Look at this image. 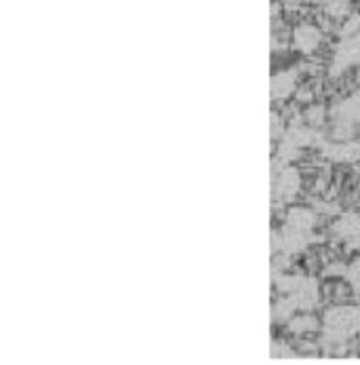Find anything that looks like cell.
<instances>
[{
	"label": "cell",
	"instance_id": "obj_1",
	"mask_svg": "<svg viewBox=\"0 0 360 365\" xmlns=\"http://www.w3.org/2000/svg\"><path fill=\"white\" fill-rule=\"evenodd\" d=\"M320 329H322V342L324 344H333V346L346 344L354 334H360L359 309H352V307L329 309L322 317Z\"/></svg>",
	"mask_w": 360,
	"mask_h": 365
},
{
	"label": "cell",
	"instance_id": "obj_2",
	"mask_svg": "<svg viewBox=\"0 0 360 365\" xmlns=\"http://www.w3.org/2000/svg\"><path fill=\"white\" fill-rule=\"evenodd\" d=\"M320 155L327 157L333 163H342V165H350V163H359L360 160V140H324L320 138L318 142Z\"/></svg>",
	"mask_w": 360,
	"mask_h": 365
},
{
	"label": "cell",
	"instance_id": "obj_3",
	"mask_svg": "<svg viewBox=\"0 0 360 365\" xmlns=\"http://www.w3.org/2000/svg\"><path fill=\"white\" fill-rule=\"evenodd\" d=\"M302 190V173L295 167L282 165V169L274 173V199L276 201H293Z\"/></svg>",
	"mask_w": 360,
	"mask_h": 365
},
{
	"label": "cell",
	"instance_id": "obj_4",
	"mask_svg": "<svg viewBox=\"0 0 360 365\" xmlns=\"http://www.w3.org/2000/svg\"><path fill=\"white\" fill-rule=\"evenodd\" d=\"M352 66H360V32L344 38L333 55V63H331V72L333 74H342L344 70L352 68Z\"/></svg>",
	"mask_w": 360,
	"mask_h": 365
},
{
	"label": "cell",
	"instance_id": "obj_5",
	"mask_svg": "<svg viewBox=\"0 0 360 365\" xmlns=\"http://www.w3.org/2000/svg\"><path fill=\"white\" fill-rule=\"evenodd\" d=\"M333 235L346 243L348 250H359L360 247V213L359 211H348L339 215V220L333 224Z\"/></svg>",
	"mask_w": 360,
	"mask_h": 365
},
{
	"label": "cell",
	"instance_id": "obj_6",
	"mask_svg": "<svg viewBox=\"0 0 360 365\" xmlns=\"http://www.w3.org/2000/svg\"><path fill=\"white\" fill-rule=\"evenodd\" d=\"M291 41H293L295 51L304 53V55H312V53L318 51V47L322 43V32L314 24H297L293 28Z\"/></svg>",
	"mask_w": 360,
	"mask_h": 365
},
{
	"label": "cell",
	"instance_id": "obj_7",
	"mask_svg": "<svg viewBox=\"0 0 360 365\" xmlns=\"http://www.w3.org/2000/svg\"><path fill=\"white\" fill-rule=\"evenodd\" d=\"M297 70H280L272 76V83H270V93H272V100L274 102H282L287 98H291L297 89Z\"/></svg>",
	"mask_w": 360,
	"mask_h": 365
},
{
	"label": "cell",
	"instance_id": "obj_8",
	"mask_svg": "<svg viewBox=\"0 0 360 365\" xmlns=\"http://www.w3.org/2000/svg\"><path fill=\"white\" fill-rule=\"evenodd\" d=\"M335 120H344L350 125H360V91L348 96L346 100H342L339 104H335V108L331 110Z\"/></svg>",
	"mask_w": 360,
	"mask_h": 365
},
{
	"label": "cell",
	"instance_id": "obj_9",
	"mask_svg": "<svg viewBox=\"0 0 360 365\" xmlns=\"http://www.w3.org/2000/svg\"><path fill=\"white\" fill-rule=\"evenodd\" d=\"M316 220H318L316 217V209L304 207V205L291 207L285 213V224L293 226V228H300V230H314Z\"/></svg>",
	"mask_w": 360,
	"mask_h": 365
},
{
	"label": "cell",
	"instance_id": "obj_10",
	"mask_svg": "<svg viewBox=\"0 0 360 365\" xmlns=\"http://www.w3.org/2000/svg\"><path fill=\"white\" fill-rule=\"evenodd\" d=\"M297 311V304H295V300L291 298V296H287V294H282V298H278L276 300V304H274V321L276 323H287V321H291L293 319V314Z\"/></svg>",
	"mask_w": 360,
	"mask_h": 365
},
{
	"label": "cell",
	"instance_id": "obj_11",
	"mask_svg": "<svg viewBox=\"0 0 360 365\" xmlns=\"http://www.w3.org/2000/svg\"><path fill=\"white\" fill-rule=\"evenodd\" d=\"M318 327H320V323H318V319L312 317V314H300V317H293V319L289 321V331H291V334H297V336H302V334H312V331H316Z\"/></svg>",
	"mask_w": 360,
	"mask_h": 365
},
{
	"label": "cell",
	"instance_id": "obj_12",
	"mask_svg": "<svg viewBox=\"0 0 360 365\" xmlns=\"http://www.w3.org/2000/svg\"><path fill=\"white\" fill-rule=\"evenodd\" d=\"M359 32H360V13H352V15H348V19H346V21H342L339 36H342V41H344V38H350V36H354V34H359Z\"/></svg>",
	"mask_w": 360,
	"mask_h": 365
},
{
	"label": "cell",
	"instance_id": "obj_13",
	"mask_svg": "<svg viewBox=\"0 0 360 365\" xmlns=\"http://www.w3.org/2000/svg\"><path fill=\"white\" fill-rule=\"evenodd\" d=\"M304 118H306V125L318 129L324 123V118H327V110L322 106H309L308 110L304 112Z\"/></svg>",
	"mask_w": 360,
	"mask_h": 365
},
{
	"label": "cell",
	"instance_id": "obj_14",
	"mask_svg": "<svg viewBox=\"0 0 360 365\" xmlns=\"http://www.w3.org/2000/svg\"><path fill=\"white\" fill-rule=\"evenodd\" d=\"M346 279H348V283H350V287L360 294V258L352 262V264H348V270H346Z\"/></svg>",
	"mask_w": 360,
	"mask_h": 365
},
{
	"label": "cell",
	"instance_id": "obj_15",
	"mask_svg": "<svg viewBox=\"0 0 360 365\" xmlns=\"http://www.w3.org/2000/svg\"><path fill=\"white\" fill-rule=\"evenodd\" d=\"M316 213L337 215L339 213V203H335V201H316Z\"/></svg>",
	"mask_w": 360,
	"mask_h": 365
},
{
	"label": "cell",
	"instance_id": "obj_16",
	"mask_svg": "<svg viewBox=\"0 0 360 365\" xmlns=\"http://www.w3.org/2000/svg\"><path fill=\"white\" fill-rule=\"evenodd\" d=\"M346 270H348L346 264H342V262H331V264L324 268V277H346Z\"/></svg>",
	"mask_w": 360,
	"mask_h": 365
},
{
	"label": "cell",
	"instance_id": "obj_17",
	"mask_svg": "<svg viewBox=\"0 0 360 365\" xmlns=\"http://www.w3.org/2000/svg\"><path fill=\"white\" fill-rule=\"evenodd\" d=\"M312 98H314V93L309 91V87H302V89L297 91V102L309 104V102H312Z\"/></svg>",
	"mask_w": 360,
	"mask_h": 365
},
{
	"label": "cell",
	"instance_id": "obj_18",
	"mask_svg": "<svg viewBox=\"0 0 360 365\" xmlns=\"http://www.w3.org/2000/svg\"><path fill=\"white\" fill-rule=\"evenodd\" d=\"M280 129H282V120L278 118V114H274V116H272V135L278 138Z\"/></svg>",
	"mask_w": 360,
	"mask_h": 365
},
{
	"label": "cell",
	"instance_id": "obj_19",
	"mask_svg": "<svg viewBox=\"0 0 360 365\" xmlns=\"http://www.w3.org/2000/svg\"><path fill=\"white\" fill-rule=\"evenodd\" d=\"M282 4H285L287 9H297V6H302V4H312V0H282Z\"/></svg>",
	"mask_w": 360,
	"mask_h": 365
}]
</instances>
